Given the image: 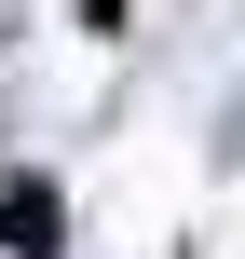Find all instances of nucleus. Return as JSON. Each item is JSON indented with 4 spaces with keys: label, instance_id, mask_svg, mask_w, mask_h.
<instances>
[{
    "label": "nucleus",
    "instance_id": "1",
    "mask_svg": "<svg viewBox=\"0 0 245 259\" xmlns=\"http://www.w3.org/2000/svg\"><path fill=\"white\" fill-rule=\"evenodd\" d=\"M55 232H68V205H55L41 178H14V191H0V259H55Z\"/></svg>",
    "mask_w": 245,
    "mask_h": 259
}]
</instances>
